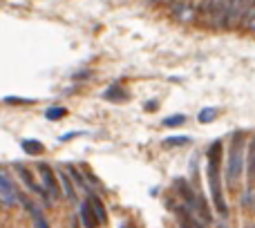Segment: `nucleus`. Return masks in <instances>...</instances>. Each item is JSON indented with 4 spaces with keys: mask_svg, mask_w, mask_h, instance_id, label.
I'll list each match as a JSON object with an SVG mask.
<instances>
[{
    "mask_svg": "<svg viewBox=\"0 0 255 228\" xmlns=\"http://www.w3.org/2000/svg\"><path fill=\"white\" fill-rule=\"evenodd\" d=\"M208 184H211V195H213V204L215 208L222 213V215H229V206H226L224 193H222V179H220V161H222V141H215V143L208 148Z\"/></svg>",
    "mask_w": 255,
    "mask_h": 228,
    "instance_id": "1",
    "label": "nucleus"
},
{
    "mask_svg": "<svg viewBox=\"0 0 255 228\" xmlns=\"http://www.w3.org/2000/svg\"><path fill=\"white\" fill-rule=\"evenodd\" d=\"M242 172H244V143H242V132H235L233 143H231L229 150V163H226V181H229V186H238Z\"/></svg>",
    "mask_w": 255,
    "mask_h": 228,
    "instance_id": "2",
    "label": "nucleus"
},
{
    "mask_svg": "<svg viewBox=\"0 0 255 228\" xmlns=\"http://www.w3.org/2000/svg\"><path fill=\"white\" fill-rule=\"evenodd\" d=\"M18 199H20V195H18V190H16V184H13L7 172L0 168V204L7 208H13L16 204H20Z\"/></svg>",
    "mask_w": 255,
    "mask_h": 228,
    "instance_id": "3",
    "label": "nucleus"
},
{
    "mask_svg": "<svg viewBox=\"0 0 255 228\" xmlns=\"http://www.w3.org/2000/svg\"><path fill=\"white\" fill-rule=\"evenodd\" d=\"M38 175H40V181H43V188L47 190V195L56 202V199L61 197V184H58L56 172L52 170L49 163H38Z\"/></svg>",
    "mask_w": 255,
    "mask_h": 228,
    "instance_id": "4",
    "label": "nucleus"
},
{
    "mask_svg": "<svg viewBox=\"0 0 255 228\" xmlns=\"http://www.w3.org/2000/svg\"><path fill=\"white\" fill-rule=\"evenodd\" d=\"M16 175L20 177V181H22V184H25L29 190H34V193L38 195L40 199H45V202H52V197H49V195H47V190H45L43 186H38V181L34 179V175H31V170H29V168H25V166H22V163H16Z\"/></svg>",
    "mask_w": 255,
    "mask_h": 228,
    "instance_id": "5",
    "label": "nucleus"
},
{
    "mask_svg": "<svg viewBox=\"0 0 255 228\" xmlns=\"http://www.w3.org/2000/svg\"><path fill=\"white\" fill-rule=\"evenodd\" d=\"M20 204L29 211V215H31V220H34V224L36 228H49L47 226V220H45V215H43V211H40V206L36 202H31L29 197H20Z\"/></svg>",
    "mask_w": 255,
    "mask_h": 228,
    "instance_id": "6",
    "label": "nucleus"
},
{
    "mask_svg": "<svg viewBox=\"0 0 255 228\" xmlns=\"http://www.w3.org/2000/svg\"><path fill=\"white\" fill-rule=\"evenodd\" d=\"M90 206H92V213L97 217L99 224H108V211H106V204L103 199L99 197L97 193H90Z\"/></svg>",
    "mask_w": 255,
    "mask_h": 228,
    "instance_id": "7",
    "label": "nucleus"
},
{
    "mask_svg": "<svg viewBox=\"0 0 255 228\" xmlns=\"http://www.w3.org/2000/svg\"><path fill=\"white\" fill-rule=\"evenodd\" d=\"M103 97L108 99V101H115V103H121V101H126L128 99V92L124 88H121L119 83H115V85H110V88L103 92Z\"/></svg>",
    "mask_w": 255,
    "mask_h": 228,
    "instance_id": "8",
    "label": "nucleus"
},
{
    "mask_svg": "<svg viewBox=\"0 0 255 228\" xmlns=\"http://www.w3.org/2000/svg\"><path fill=\"white\" fill-rule=\"evenodd\" d=\"M58 181H61L63 190H65V197L70 199V202H74V204H76V190H74V181L70 179V175H67V172H61V175H58Z\"/></svg>",
    "mask_w": 255,
    "mask_h": 228,
    "instance_id": "9",
    "label": "nucleus"
},
{
    "mask_svg": "<svg viewBox=\"0 0 255 228\" xmlns=\"http://www.w3.org/2000/svg\"><path fill=\"white\" fill-rule=\"evenodd\" d=\"M81 222H83V226H85V228H97V226H99V222H97V217H94L90 202L81 206Z\"/></svg>",
    "mask_w": 255,
    "mask_h": 228,
    "instance_id": "10",
    "label": "nucleus"
},
{
    "mask_svg": "<svg viewBox=\"0 0 255 228\" xmlns=\"http://www.w3.org/2000/svg\"><path fill=\"white\" fill-rule=\"evenodd\" d=\"M247 170H249V184L253 186V181H255V136H253V141H251V145H249V159H247Z\"/></svg>",
    "mask_w": 255,
    "mask_h": 228,
    "instance_id": "11",
    "label": "nucleus"
},
{
    "mask_svg": "<svg viewBox=\"0 0 255 228\" xmlns=\"http://www.w3.org/2000/svg\"><path fill=\"white\" fill-rule=\"evenodd\" d=\"M22 148H25L27 154H40L45 150L43 143H40V141H34V139H25L22 141Z\"/></svg>",
    "mask_w": 255,
    "mask_h": 228,
    "instance_id": "12",
    "label": "nucleus"
},
{
    "mask_svg": "<svg viewBox=\"0 0 255 228\" xmlns=\"http://www.w3.org/2000/svg\"><path fill=\"white\" fill-rule=\"evenodd\" d=\"M197 118H199V123H213L217 118V110L215 108H204Z\"/></svg>",
    "mask_w": 255,
    "mask_h": 228,
    "instance_id": "13",
    "label": "nucleus"
},
{
    "mask_svg": "<svg viewBox=\"0 0 255 228\" xmlns=\"http://www.w3.org/2000/svg\"><path fill=\"white\" fill-rule=\"evenodd\" d=\"M190 143V136H168L166 141H163V145L166 148H175V145H188Z\"/></svg>",
    "mask_w": 255,
    "mask_h": 228,
    "instance_id": "14",
    "label": "nucleus"
},
{
    "mask_svg": "<svg viewBox=\"0 0 255 228\" xmlns=\"http://www.w3.org/2000/svg\"><path fill=\"white\" fill-rule=\"evenodd\" d=\"M67 114L65 108H49L47 112H45V116L49 118V121H58V118H63Z\"/></svg>",
    "mask_w": 255,
    "mask_h": 228,
    "instance_id": "15",
    "label": "nucleus"
},
{
    "mask_svg": "<svg viewBox=\"0 0 255 228\" xmlns=\"http://www.w3.org/2000/svg\"><path fill=\"white\" fill-rule=\"evenodd\" d=\"M184 121H186L184 114H177V116H168V118H163V125H166V127H177V125H181Z\"/></svg>",
    "mask_w": 255,
    "mask_h": 228,
    "instance_id": "16",
    "label": "nucleus"
},
{
    "mask_svg": "<svg viewBox=\"0 0 255 228\" xmlns=\"http://www.w3.org/2000/svg\"><path fill=\"white\" fill-rule=\"evenodd\" d=\"M244 228H255V224H247V226H244Z\"/></svg>",
    "mask_w": 255,
    "mask_h": 228,
    "instance_id": "17",
    "label": "nucleus"
},
{
    "mask_svg": "<svg viewBox=\"0 0 255 228\" xmlns=\"http://www.w3.org/2000/svg\"><path fill=\"white\" fill-rule=\"evenodd\" d=\"M170 2H181V0H170Z\"/></svg>",
    "mask_w": 255,
    "mask_h": 228,
    "instance_id": "18",
    "label": "nucleus"
},
{
    "mask_svg": "<svg viewBox=\"0 0 255 228\" xmlns=\"http://www.w3.org/2000/svg\"><path fill=\"white\" fill-rule=\"evenodd\" d=\"M184 228H186V226H184Z\"/></svg>",
    "mask_w": 255,
    "mask_h": 228,
    "instance_id": "19",
    "label": "nucleus"
}]
</instances>
